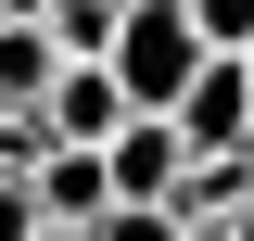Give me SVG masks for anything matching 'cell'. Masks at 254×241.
Segmentation results:
<instances>
[{
  "instance_id": "cell-4",
  "label": "cell",
  "mask_w": 254,
  "mask_h": 241,
  "mask_svg": "<svg viewBox=\"0 0 254 241\" xmlns=\"http://www.w3.org/2000/svg\"><path fill=\"white\" fill-rule=\"evenodd\" d=\"M38 115H51V140H64V152H115V127H127V89H115V63H64Z\"/></svg>"
},
{
  "instance_id": "cell-13",
  "label": "cell",
  "mask_w": 254,
  "mask_h": 241,
  "mask_svg": "<svg viewBox=\"0 0 254 241\" xmlns=\"http://www.w3.org/2000/svg\"><path fill=\"white\" fill-rule=\"evenodd\" d=\"M229 241H254V203H242V216H229Z\"/></svg>"
},
{
  "instance_id": "cell-3",
  "label": "cell",
  "mask_w": 254,
  "mask_h": 241,
  "mask_svg": "<svg viewBox=\"0 0 254 241\" xmlns=\"http://www.w3.org/2000/svg\"><path fill=\"white\" fill-rule=\"evenodd\" d=\"M178 140H190V152H254V63H242V51H216L203 76H190Z\"/></svg>"
},
{
  "instance_id": "cell-7",
  "label": "cell",
  "mask_w": 254,
  "mask_h": 241,
  "mask_svg": "<svg viewBox=\"0 0 254 241\" xmlns=\"http://www.w3.org/2000/svg\"><path fill=\"white\" fill-rule=\"evenodd\" d=\"M51 76H64L51 26H0V115H38V102H51Z\"/></svg>"
},
{
  "instance_id": "cell-6",
  "label": "cell",
  "mask_w": 254,
  "mask_h": 241,
  "mask_svg": "<svg viewBox=\"0 0 254 241\" xmlns=\"http://www.w3.org/2000/svg\"><path fill=\"white\" fill-rule=\"evenodd\" d=\"M254 203V152H190V178H178V229H229V216Z\"/></svg>"
},
{
  "instance_id": "cell-8",
  "label": "cell",
  "mask_w": 254,
  "mask_h": 241,
  "mask_svg": "<svg viewBox=\"0 0 254 241\" xmlns=\"http://www.w3.org/2000/svg\"><path fill=\"white\" fill-rule=\"evenodd\" d=\"M115 26H127V0H51V51L64 63H115Z\"/></svg>"
},
{
  "instance_id": "cell-14",
  "label": "cell",
  "mask_w": 254,
  "mask_h": 241,
  "mask_svg": "<svg viewBox=\"0 0 254 241\" xmlns=\"http://www.w3.org/2000/svg\"><path fill=\"white\" fill-rule=\"evenodd\" d=\"M38 241H89V229H38Z\"/></svg>"
},
{
  "instance_id": "cell-1",
  "label": "cell",
  "mask_w": 254,
  "mask_h": 241,
  "mask_svg": "<svg viewBox=\"0 0 254 241\" xmlns=\"http://www.w3.org/2000/svg\"><path fill=\"white\" fill-rule=\"evenodd\" d=\"M203 63H216V51H203V26H190V0H127V26H115V89H127V115H178Z\"/></svg>"
},
{
  "instance_id": "cell-9",
  "label": "cell",
  "mask_w": 254,
  "mask_h": 241,
  "mask_svg": "<svg viewBox=\"0 0 254 241\" xmlns=\"http://www.w3.org/2000/svg\"><path fill=\"white\" fill-rule=\"evenodd\" d=\"M190 26H203V51H254V0H190Z\"/></svg>"
},
{
  "instance_id": "cell-12",
  "label": "cell",
  "mask_w": 254,
  "mask_h": 241,
  "mask_svg": "<svg viewBox=\"0 0 254 241\" xmlns=\"http://www.w3.org/2000/svg\"><path fill=\"white\" fill-rule=\"evenodd\" d=\"M0 26H51V0H0Z\"/></svg>"
},
{
  "instance_id": "cell-15",
  "label": "cell",
  "mask_w": 254,
  "mask_h": 241,
  "mask_svg": "<svg viewBox=\"0 0 254 241\" xmlns=\"http://www.w3.org/2000/svg\"><path fill=\"white\" fill-rule=\"evenodd\" d=\"M178 241H229V229H178Z\"/></svg>"
},
{
  "instance_id": "cell-5",
  "label": "cell",
  "mask_w": 254,
  "mask_h": 241,
  "mask_svg": "<svg viewBox=\"0 0 254 241\" xmlns=\"http://www.w3.org/2000/svg\"><path fill=\"white\" fill-rule=\"evenodd\" d=\"M38 216H51V229H102V216H115V165H102V152H51V165H38Z\"/></svg>"
},
{
  "instance_id": "cell-2",
  "label": "cell",
  "mask_w": 254,
  "mask_h": 241,
  "mask_svg": "<svg viewBox=\"0 0 254 241\" xmlns=\"http://www.w3.org/2000/svg\"><path fill=\"white\" fill-rule=\"evenodd\" d=\"M102 165H115V203H153V216H165L178 178H190V140H178V115H127Z\"/></svg>"
},
{
  "instance_id": "cell-11",
  "label": "cell",
  "mask_w": 254,
  "mask_h": 241,
  "mask_svg": "<svg viewBox=\"0 0 254 241\" xmlns=\"http://www.w3.org/2000/svg\"><path fill=\"white\" fill-rule=\"evenodd\" d=\"M89 241H178V216H153V203H115Z\"/></svg>"
},
{
  "instance_id": "cell-10",
  "label": "cell",
  "mask_w": 254,
  "mask_h": 241,
  "mask_svg": "<svg viewBox=\"0 0 254 241\" xmlns=\"http://www.w3.org/2000/svg\"><path fill=\"white\" fill-rule=\"evenodd\" d=\"M51 216H38V178H0V241H38Z\"/></svg>"
}]
</instances>
